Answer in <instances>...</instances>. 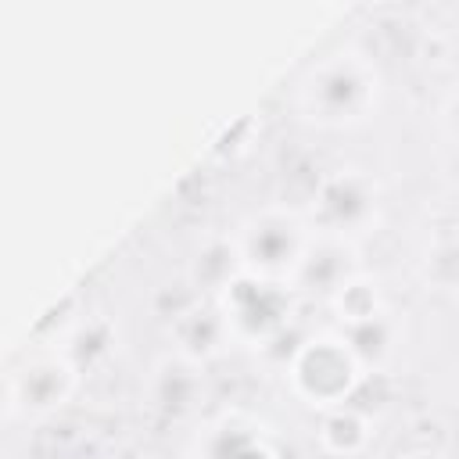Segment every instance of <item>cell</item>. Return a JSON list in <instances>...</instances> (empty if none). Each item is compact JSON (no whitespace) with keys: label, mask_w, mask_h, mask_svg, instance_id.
Segmentation results:
<instances>
[{"label":"cell","mask_w":459,"mask_h":459,"mask_svg":"<svg viewBox=\"0 0 459 459\" xmlns=\"http://www.w3.org/2000/svg\"><path fill=\"white\" fill-rule=\"evenodd\" d=\"M377 100L380 72L355 47L319 57L298 86V111L323 129H348L366 122L369 111H377Z\"/></svg>","instance_id":"obj_1"},{"label":"cell","mask_w":459,"mask_h":459,"mask_svg":"<svg viewBox=\"0 0 459 459\" xmlns=\"http://www.w3.org/2000/svg\"><path fill=\"white\" fill-rule=\"evenodd\" d=\"M233 251L240 262V273L269 280V283H283L287 276H298V265L312 244L308 222L280 204L258 208L251 212L237 233H233Z\"/></svg>","instance_id":"obj_2"},{"label":"cell","mask_w":459,"mask_h":459,"mask_svg":"<svg viewBox=\"0 0 459 459\" xmlns=\"http://www.w3.org/2000/svg\"><path fill=\"white\" fill-rule=\"evenodd\" d=\"M359 373L362 366L355 362L344 337H312L290 355V366H287L294 394L323 409L344 405L359 384Z\"/></svg>","instance_id":"obj_3"},{"label":"cell","mask_w":459,"mask_h":459,"mask_svg":"<svg viewBox=\"0 0 459 459\" xmlns=\"http://www.w3.org/2000/svg\"><path fill=\"white\" fill-rule=\"evenodd\" d=\"M377 183L362 169H337L312 194V222L323 237H362L369 233V226H377Z\"/></svg>","instance_id":"obj_4"},{"label":"cell","mask_w":459,"mask_h":459,"mask_svg":"<svg viewBox=\"0 0 459 459\" xmlns=\"http://www.w3.org/2000/svg\"><path fill=\"white\" fill-rule=\"evenodd\" d=\"M290 305L287 294L280 290V283L237 273L222 290H219V316L226 323L230 341H269L283 319H287Z\"/></svg>","instance_id":"obj_5"},{"label":"cell","mask_w":459,"mask_h":459,"mask_svg":"<svg viewBox=\"0 0 459 459\" xmlns=\"http://www.w3.org/2000/svg\"><path fill=\"white\" fill-rule=\"evenodd\" d=\"M7 384H11L14 412L47 416V412H57L72 398V391L79 384V369L65 351L61 355L57 351H36L14 373H7Z\"/></svg>","instance_id":"obj_6"},{"label":"cell","mask_w":459,"mask_h":459,"mask_svg":"<svg viewBox=\"0 0 459 459\" xmlns=\"http://www.w3.org/2000/svg\"><path fill=\"white\" fill-rule=\"evenodd\" d=\"M204 369L183 355H165L151 366L147 405L165 420H186L204 405Z\"/></svg>","instance_id":"obj_7"},{"label":"cell","mask_w":459,"mask_h":459,"mask_svg":"<svg viewBox=\"0 0 459 459\" xmlns=\"http://www.w3.org/2000/svg\"><path fill=\"white\" fill-rule=\"evenodd\" d=\"M172 337H176V355H183V359H190L197 366L204 359L219 355L230 344V333H226V323H222L219 308H208L201 301H194V305L176 312Z\"/></svg>","instance_id":"obj_8"},{"label":"cell","mask_w":459,"mask_h":459,"mask_svg":"<svg viewBox=\"0 0 459 459\" xmlns=\"http://www.w3.org/2000/svg\"><path fill=\"white\" fill-rule=\"evenodd\" d=\"M111 344H115V333H111V323L93 312V316H79L72 323V333H68V344H65V355L75 362V369H86V366H97L111 355Z\"/></svg>","instance_id":"obj_9"},{"label":"cell","mask_w":459,"mask_h":459,"mask_svg":"<svg viewBox=\"0 0 459 459\" xmlns=\"http://www.w3.org/2000/svg\"><path fill=\"white\" fill-rule=\"evenodd\" d=\"M319 441L326 452L333 455H355L366 448L369 441V423L362 420V412L348 409V405H333L326 409L323 416V427H319Z\"/></svg>","instance_id":"obj_10"},{"label":"cell","mask_w":459,"mask_h":459,"mask_svg":"<svg viewBox=\"0 0 459 459\" xmlns=\"http://www.w3.org/2000/svg\"><path fill=\"white\" fill-rule=\"evenodd\" d=\"M7 412H14V405H11V384H7V373H4V377H0V420H4Z\"/></svg>","instance_id":"obj_11"},{"label":"cell","mask_w":459,"mask_h":459,"mask_svg":"<svg viewBox=\"0 0 459 459\" xmlns=\"http://www.w3.org/2000/svg\"><path fill=\"white\" fill-rule=\"evenodd\" d=\"M402 459H416V455H402Z\"/></svg>","instance_id":"obj_12"}]
</instances>
